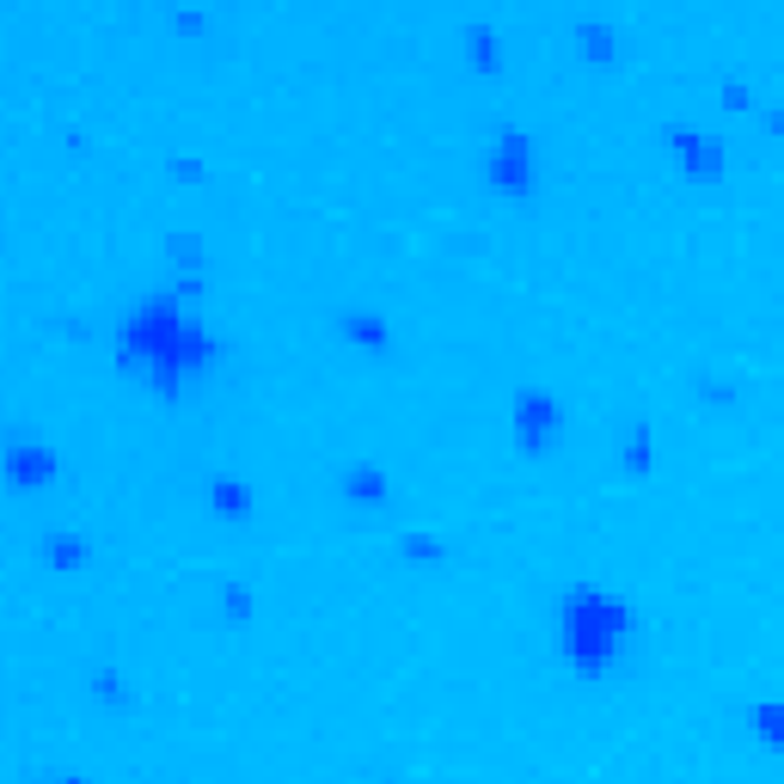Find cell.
<instances>
[{"label": "cell", "instance_id": "cell-6", "mask_svg": "<svg viewBox=\"0 0 784 784\" xmlns=\"http://www.w3.org/2000/svg\"><path fill=\"white\" fill-rule=\"evenodd\" d=\"M7 472H13L19 484H38L55 472V453L50 448H7Z\"/></svg>", "mask_w": 784, "mask_h": 784}, {"label": "cell", "instance_id": "cell-8", "mask_svg": "<svg viewBox=\"0 0 784 784\" xmlns=\"http://www.w3.org/2000/svg\"><path fill=\"white\" fill-rule=\"evenodd\" d=\"M466 43H472V55H479V62H491V67H496V38H484V31L472 25V31H466Z\"/></svg>", "mask_w": 784, "mask_h": 784}, {"label": "cell", "instance_id": "cell-4", "mask_svg": "<svg viewBox=\"0 0 784 784\" xmlns=\"http://www.w3.org/2000/svg\"><path fill=\"white\" fill-rule=\"evenodd\" d=\"M675 160H680V173H699V178L723 173V154L711 135H675Z\"/></svg>", "mask_w": 784, "mask_h": 784}, {"label": "cell", "instance_id": "cell-5", "mask_svg": "<svg viewBox=\"0 0 784 784\" xmlns=\"http://www.w3.org/2000/svg\"><path fill=\"white\" fill-rule=\"evenodd\" d=\"M491 178H496V185H509V190H527V142H521V135H503V142H496Z\"/></svg>", "mask_w": 784, "mask_h": 784}, {"label": "cell", "instance_id": "cell-2", "mask_svg": "<svg viewBox=\"0 0 784 784\" xmlns=\"http://www.w3.org/2000/svg\"><path fill=\"white\" fill-rule=\"evenodd\" d=\"M631 613L607 588H571L564 595V656L576 662V675H607V662L619 656Z\"/></svg>", "mask_w": 784, "mask_h": 784}, {"label": "cell", "instance_id": "cell-9", "mask_svg": "<svg viewBox=\"0 0 784 784\" xmlns=\"http://www.w3.org/2000/svg\"><path fill=\"white\" fill-rule=\"evenodd\" d=\"M576 38H583V50H588V55H607V31H600V25H583Z\"/></svg>", "mask_w": 784, "mask_h": 784}, {"label": "cell", "instance_id": "cell-1", "mask_svg": "<svg viewBox=\"0 0 784 784\" xmlns=\"http://www.w3.org/2000/svg\"><path fill=\"white\" fill-rule=\"evenodd\" d=\"M123 362H129L135 374H147V380L173 399V386L185 380V374H202L215 362V344L173 294H154L129 320V332H123Z\"/></svg>", "mask_w": 784, "mask_h": 784}, {"label": "cell", "instance_id": "cell-3", "mask_svg": "<svg viewBox=\"0 0 784 784\" xmlns=\"http://www.w3.org/2000/svg\"><path fill=\"white\" fill-rule=\"evenodd\" d=\"M552 429H558L552 399H545V393H521V448H545Z\"/></svg>", "mask_w": 784, "mask_h": 784}, {"label": "cell", "instance_id": "cell-7", "mask_svg": "<svg viewBox=\"0 0 784 784\" xmlns=\"http://www.w3.org/2000/svg\"><path fill=\"white\" fill-rule=\"evenodd\" d=\"M215 503H221V515H245L252 496H240V484H215Z\"/></svg>", "mask_w": 784, "mask_h": 784}]
</instances>
